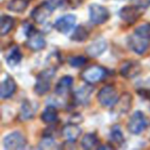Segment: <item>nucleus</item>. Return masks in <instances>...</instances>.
<instances>
[{
  "instance_id": "393cba45",
  "label": "nucleus",
  "mask_w": 150,
  "mask_h": 150,
  "mask_svg": "<svg viewBox=\"0 0 150 150\" xmlns=\"http://www.w3.org/2000/svg\"><path fill=\"white\" fill-rule=\"evenodd\" d=\"M88 30L86 29V27H83V26H78V27L74 30V32H73V35L71 36V39L74 40V41L81 42V41H84V40L88 38Z\"/></svg>"
},
{
  "instance_id": "7ed1b4c3",
  "label": "nucleus",
  "mask_w": 150,
  "mask_h": 150,
  "mask_svg": "<svg viewBox=\"0 0 150 150\" xmlns=\"http://www.w3.org/2000/svg\"><path fill=\"white\" fill-rule=\"evenodd\" d=\"M98 101L104 107L113 106L117 101L116 90L111 86H106L102 88L98 94Z\"/></svg>"
},
{
  "instance_id": "20e7f679",
  "label": "nucleus",
  "mask_w": 150,
  "mask_h": 150,
  "mask_svg": "<svg viewBox=\"0 0 150 150\" xmlns=\"http://www.w3.org/2000/svg\"><path fill=\"white\" fill-rule=\"evenodd\" d=\"M146 125H147V121H146L145 115L140 111H137L129 118L127 129L134 135H139L145 129Z\"/></svg>"
},
{
  "instance_id": "2eb2a0df",
  "label": "nucleus",
  "mask_w": 150,
  "mask_h": 150,
  "mask_svg": "<svg viewBox=\"0 0 150 150\" xmlns=\"http://www.w3.org/2000/svg\"><path fill=\"white\" fill-rule=\"evenodd\" d=\"M141 70V67L137 62H127L120 69V74L125 78H132L137 76Z\"/></svg>"
},
{
  "instance_id": "5701e85b",
  "label": "nucleus",
  "mask_w": 150,
  "mask_h": 150,
  "mask_svg": "<svg viewBox=\"0 0 150 150\" xmlns=\"http://www.w3.org/2000/svg\"><path fill=\"white\" fill-rule=\"evenodd\" d=\"M41 119L45 123H52L58 119V112L54 107H47L41 114Z\"/></svg>"
},
{
  "instance_id": "ddd939ff",
  "label": "nucleus",
  "mask_w": 150,
  "mask_h": 150,
  "mask_svg": "<svg viewBox=\"0 0 150 150\" xmlns=\"http://www.w3.org/2000/svg\"><path fill=\"white\" fill-rule=\"evenodd\" d=\"M139 11H138V7L135 5H132V6H125L120 9L119 11V17L123 20L125 22L129 24H133L139 18Z\"/></svg>"
},
{
  "instance_id": "39448f33",
  "label": "nucleus",
  "mask_w": 150,
  "mask_h": 150,
  "mask_svg": "<svg viewBox=\"0 0 150 150\" xmlns=\"http://www.w3.org/2000/svg\"><path fill=\"white\" fill-rule=\"evenodd\" d=\"M3 145H4L5 149L9 150L23 149L26 146V138L19 132H15L4 138Z\"/></svg>"
},
{
  "instance_id": "a878e982",
  "label": "nucleus",
  "mask_w": 150,
  "mask_h": 150,
  "mask_svg": "<svg viewBox=\"0 0 150 150\" xmlns=\"http://www.w3.org/2000/svg\"><path fill=\"white\" fill-rule=\"evenodd\" d=\"M110 140L113 143L117 145H121L125 142V137L122 135V132L118 127H113L110 132Z\"/></svg>"
},
{
  "instance_id": "c756f323",
  "label": "nucleus",
  "mask_w": 150,
  "mask_h": 150,
  "mask_svg": "<svg viewBox=\"0 0 150 150\" xmlns=\"http://www.w3.org/2000/svg\"><path fill=\"white\" fill-rule=\"evenodd\" d=\"M133 5L137 7H142V8H146L150 5V0H131Z\"/></svg>"
},
{
  "instance_id": "cd10ccee",
  "label": "nucleus",
  "mask_w": 150,
  "mask_h": 150,
  "mask_svg": "<svg viewBox=\"0 0 150 150\" xmlns=\"http://www.w3.org/2000/svg\"><path fill=\"white\" fill-rule=\"evenodd\" d=\"M68 62L72 67H76V68H78V67H82L84 64H86V59L82 56L71 57V58H69Z\"/></svg>"
},
{
  "instance_id": "7c9ffc66",
  "label": "nucleus",
  "mask_w": 150,
  "mask_h": 150,
  "mask_svg": "<svg viewBox=\"0 0 150 150\" xmlns=\"http://www.w3.org/2000/svg\"><path fill=\"white\" fill-rule=\"evenodd\" d=\"M65 0H48L46 2L50 4V6L52 7V9H56L57 7H60L61 5L64 3Z\"/></svg>"
},
{
  "instance_id": "c85d7f7f",
  "label": "nucleus",
  "mask_w": 150,
  "mask_h": 150,
  "mask_svg": "<svg viewBox=\"0 0 150 150\" xmlns=\"http://www.w3.org/2000/svg\"><path fill=\"white\" fill-rule=\"evenodd\" d=\"M54 147V141L50 137L43 138L39 143V148L42 149H50V148Z\"/></svg>"
},
{
  "instance_id": "b1692460",
  "label": "nucleus",
  "mask_w": 150,
  "mask_h": 150,
  "mask_svg": "<svg viewBox=\"0 0 150 150\" xmlns=\"http://www.w3.org/2000/svg\"><path fill=\"white\" fill-rule=\"evenodd\" d=\"M15 25V20L9 16H3L1 19V34L2 36L8 34Z\"/></svg>"
},
{
  "instance_id": "412c9836",
  "label": "nucleus",
  "mask_w": 150,
  "mask_h": 150,
  "mask_svg": "<svg viewBox=\"0 0 150 150\" xmlns=\"http://www.w3.org/2000/svg\"><path fill=\"white\" fill-rule=\"evenodd\" d=\"M29 5V0H11L7 4V8L15 13H23Z\"/></svg>"
},
{
  "instance_id": "aec40b11",
  "label": "nucleus",
  "mask_w": 150,
  "mask_h": 150,
  "mask_svg": "<svg viewBox=\"0 0 150 150\" xmlns=\"http://www.w3.org/2000/svg\"><path fill=\"white\" fill-rule=\"evenodd\" d=\"M34 114H35V109L32 106L31 103L28 100L24 101L21 108V114H20V117H21L22 120L31 119L34 116Z\"/></svg>"
},
{
  "instance_id": "f3484780",
  "label": "nucleus",
  "mask_w": 150,
  "mask_h": 150,
  "mask_svg": "<svg viewBox=\"0 0 150 150\" xmlns=\"http://www.w3.org/2000/svg\"><path fill=\"white\" fill-rule=\"evenodd\" d=\"M73 84V78L69 75L64 76L60 79L58 84L56 86V94L59 96H65L70 91L71 86Z\"/></svg>"
},
{
  "instance_id": "0eeeda50",
  "label": "nucleus",
  "mask_w": 150,
  "mask_h": 150,
  "mask_svg": "<svg viewBox=\"0 0 150 150\" xmlns=\"http://www.w3.org/2000/svg\"><path fill=\"white\" fill-rule=\"evenodd\" d=\"M52 11L54 9L50 6V4L47 2H44L34 8V11L31 13V17L36 23L43 24L50 18V16L52 15Z\"/></svg>"
},
{
  "instance_id": "9d476101",
  "label": "nucleus",
  "mask_w": 150,
  "mask_h": 150,
  "mask_svg": "<svg viewBox=\"0 0 150 150\" xmlns=\"http://www.w3.org/2000/svg\"><path fill=\"white\" fill-rule=\"evenodd\" d=\"M129 45L131 47V50L133 52H135L138 54H143L144 52L147 50L149 43H148V39L141 37L138 34H135L133 36H129Z\"/></svg>"
},
{
  "instance_id": "423d86ee",
  "label": "nucleus",
  "mask_w": 150,
  "mask_h": 150,
  "mask_svg": "<svg viewBox=\"0 0 150 150\" xmlns=\"http://www.w3.org/2000/svg\"><path fill=\"white\" fill-rule=\"evenodd\" d=\"M90 19L93 24L101 25L109 19V11L100 4H92L90 6Z\"/></svg>"
},
{
  "instance_id": "bb28decb",
  "label": "nucleus",
  "mask_w": 150,
  "mask_h": 150,
  "mask_svg": "<svg viewBox=\"0 0 150 150\" xmlns=\"http://www.w3.org/2000/svg\"><path fill=\"white\" fill-rule=\"evenodd\" d=\"M135 33L138 34L141 37L145 38V39H150V23H145L140 25L135 30Z\"/></svg>"
},
{
  "instance_id": "f8f14e48",
  "label": "nucleus",
  "mask_w": 150,
  "mask_h": 150,
  "mask_svg": "<svg viewBox=\"0 0 150 150\" xmlns=\"http://www.w3.org/2000/svg\"><path fill=\"white\" fill-rule=\"evenodd\" d=\"M107 41L105 39H97L93 41L88 46H86V52L90 57H99L106 50Z\"/></svg>"
},
{
  "instance_id": "4468645a",
  "label": "nucleus",
  "mask_w": 150,
  "mask_h": 150,
  "mask_svg": "<svg viewBox=\"0 0 150 150\" xmlns=\"http://www.w3.org/2000/svg\"><path fill=\"white\" fill-rule=\"evenodd\" d=\"M16 90H17L16 81L11 76H7L2 81V84H1V98L2 99L11 98L15 94Z\"/></svg>"
},
{
  "instance_id": "4be33fe9",
  "label": "nucleus",
  "mask_w": 150,
  "mask_h": 150,
  "mask_svg": "<svg viewBox=\"0 0 150 150\" xmlns=\"http://www.w3.org/2000/svg\"><path fill=\"white\" fill-rule=\"evenodd\" d=\"M99 143V139L95 134L93 133H88L86 135L83 136L81 141V146L84 149H92L95 148Z\"/></svg>"
},
{
  "instance_id": "a211bd4d",
  "label": "nucleus",
  "mask_w": 150,
  "mask_h": 150,
  "mask_svg": "<svg viewBox=\"0 0 150 150\" xmlns=\"http://www.w3.org/2000/svg\"><path fill=\"white\" fill-rule=\"evenodd\" d=\"M22 60V54L20 52L18 46H13L9 50L8 54L6 56V63L9 66H16L18 65Z\"/></svg>"
},
{
  "instance_id": "f03ea898",
  "label": "nucleus",
  "mask_w": 150,
  "mask_h": 150,
  "mask_svg": "<svg viewBox=\"0 0 150 150\" xmlns=\"http://www.w3.org/2000/svg\"><path fill=\"white\" fill-rule=\"evenodd\" d=\"M107 76V72L100 66H92L86 68L81 73V78L90 84H94L102 81Z\"/></svg>"
},
{
  "instance_id": "1a4fd4ad",
  "label": "nucleus",
  "mask_w": 150,
  "mask_h": 150,
  "mask_svg": "<svg viewBox=\"0 0 150 150\" xmlns=\"http://www.w3.org/2000/svg\"><path fill=\"white\" fill-rule=\"evenodd\" d=\"M26 44L32 50H41L45 47L46 42L42 34L32 30L31 32L28 33V39L26 41Z\"/></svg>"
},
{
  "instance_id": "dca6fc26",
  "label": "nucleus",
  "mask_w": 150,
  "mask_h": 150,
  "mask_svg": "<svg viewBox=\"0 0 150 150\" xmlns=\"http://www.w3.org/2000/svg\"><path fill=\"white\" fill-rule=\"evenodd\" d=\"M63 137L68 142H74L81 135V129L75 125H68L62 131Z\"/></svg>"
},
{
  "instance_id": "f257e3e1",
  "label": "nucleus",
  "mask_w": 150,
  "mask_h": 150,
  "mask_svg": "<svg viewBox=\"0 0 150 150\" xmlns=\"http://www.w3.org/2000/svg\"><path fill=\"white\" fill-rule=\"evenodd\" d=\"M54 75V71L52 69H47V70L42 71L39 73L36 80V84L34 91L37 95H44L50 91V82Z\"/></svg>"
},
{
  "instance_id": "6e6552de",
  "label": "nucleus",
  "mask_w": 150,
  "mask_h": 150,
  "mask_svg": "<svg viewBox=\"0 0 150 150\" xmlns=\"http://www.w3.org/2000/svg\"><path fill=\"white\" fill-rule=\"evenodd\" d=\"M132 96L129 93H125L121 95L120 98L117 99L116 103L113 105V112L116 115H122L125 114L129 111L132 107Z\"/></svg>"
},
{
  "instance_id": "6ab92c4d",
  "label": "nucleus",
  "mask_w": 150,
  "mask_h": 150,
  "mask_svg": "<svg viewBox=\"0 0 150 150\" xmlns=\"http://www.w3.org/2000/svg\"><path fill=\"white\" fill-rule=\"evenodd\" d=\"M92 94V90L88 86H83L80 88L79 90H77L75 92V100L76 102L79 104H86L90 100V96Z\"/></svg>"
},
{
  "instance_id": "9b49d317",
  "label": "nucleus",
  "mask_w": 150,
  "mask_h": 150,
  "mask_svg": "<svg viewBox=\"0 0 150 150\" xmlns=\"http://www.w3.org/2000/svg\"><path fill=\"white\" fill-rule=\"evenodd\" d=\"M76 22V17L74 15H66L59 18L54 23V28L61 33H68L70 30L73 29Z\"/></svg>"
}]
</instances>
